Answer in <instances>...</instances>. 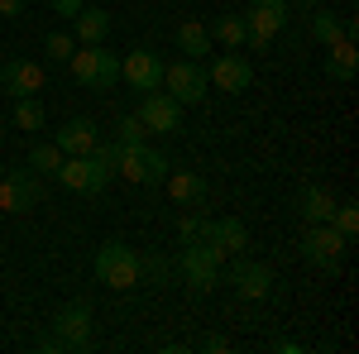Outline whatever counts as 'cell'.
<instances>
[{"label": "cell", "mask_w": 359, "mask_h": 354, "mask_svg": "<svg viewBox=\"0 0 359 354\" xmlns=\"http://www.w3.org/2000/svg\"><path fill=\"white\" fill-rule=\"evenodd\" d=\"M67 72L86 91H111L120 82V53H111L106 43H77V53L67 57Z\"/></svg>", "instance_id": "cell-1"}, {"label": "cell", "mask_w": 359, "mask_h": 354, "mask_svg": "<svg viewBox=\"0 0 359 354\" xmlns=\"http://www.w3.org/2000/svg\"><path fill=\"white\" fill-rule=\"evenodd\" d=\"M115 168H120V177L135 182V187H163V177L172 172L168 154L149 149L144 139H139V144H115Z\"/></svg>", "instance_id": "cell-2"}, {"label": "cell", "mask_w": 359, "mask_h": 354, "mask_svg": "<svg viewBox=\"0 0 359 354\" xmlns=\"http://www.w3.org/2000/svg\"><path fill=\"white\" fill-rule=\"evenodd\" d=\"M221 268H225V254L206 240H192V245L177 254V273L192 292H216L221 287Z\"/></svg>", "instance_id": "cell-3"}, {"label": "cell", "mask_w": 359, "mask_h": 354, "mask_svg": "<svg viewBox=\"0 0 359 354\" xmlns=\"http://www.w3.org/2000/svg\"><path fill=\"white\" fill-rule=\"evenodd\" d=\"M287 20H292V5H287V0H249V10H245V48L264 53L278 34L287 29Z\"/></svg>", "instance_id": "cell-4"}, {"label": "cell", "mask_w": 359, "mask_h": 354, "mask_svg": "<svg viewBox=\"0 0 359 354\" xmlns=\"http://www.w3.org/2000/svg\"><path fill=\"white\" fill-rule=\"evenodd\" d=\"M96 282H106L111 292H130L139 287V254L125 240H106V245L96 249Z\"/></svg>", "instance_id": "cell-5"}, {"label": "cell", "mask_w": 359, "mask_h": 354, "mask_svg": "<svg viewBox=\"0 0 359 354\" xmlns=\"http://www.w3.org/2000/svg\"><path fill=\"white\" fill-rule=\"evenodd\" d=\"M163 91L182 110L201 106L206 91H211V82H206V62H196V57H177V62H168V67H163Z\"/></svg>", "instance_id": "cell-6"}, {"label": "cell", "mask_w": 359, "mask_h": 354, "mask_svg": "<svg viewBox=\"0 0 359 354\" xmlns=\"http://www.w3.org/2000/svg\"><path fill=\"white\" fill-rule=\"evenodd\" d=\"M91 326H96L91 301H86V297H72L53 316V345H57V350H91Z\"/></svg>", "instance_id": "cell-7"}, {"label": "cell", "mask_w": 359, "mask_h": 354, "mask_svg": "<svg viewBox=\"0 0 359 354\" xmlns=\"http://www.w3.org/2000/svg\"><path fill=\"white\" fill-rule=\"evenodd\" d=\"M302 259L306 264H311V268H340V259H345V249H350V240H345V235H340V230H335L331 220H326V225H306L302 230Z\"/></svg>", "instance_id": "cell-8"}, {"label": "cell", "mask_w": 359, "mask_h": 354, "mask_svg": "<svg viewBox=\"0 0 359 354\" xmlns=\"http://www.w3.org/2000/svg\"><path fill=\"white\" fill-rule=\"evenodd\" d=\"M43 201V182L39 172L15 168V172H0V216H25Z\"/></svg>", "instance_id": "cell-9"}, {"label": "cell", "mask_w": 359, "mask_h": 354, "mask_svg": "<svg viewBox=\"0 0 359 354\" xmlns=\"http://www.w3.org/2000/svg\"><path fill=\"white\" fill-rule=\"evenodd\" d=\"M221 282H230L245 301H264L273 292V268H269V264H254L245 254H235V264L221 268Z\"/></svg>", "instance_id": "cell-10"}, {"label": "cell", "mask_w": 359, "mask_h": 354, "mask_svg": "<svg viewBox=\"0 0 359 354\" xmlns=\"http://www.w3.org/2000/svg\"><path fill=\"white\" fill-rule=\"evenodd\" d=\"M139 125H144V135H177V130H182V106L168 96L163 86H158V91H144V101H139Z\"/></svg>", "instance_id": "cell-11"}, {"label": "cell", "mask_w": 359, "mask_h": 354, "mask_svg": "<svg viewBox=\"0 0 359 354\" xmlns=\"http://www.w3.org/2000/svg\"><path fill=\"white\" fill-rule=\"evenodd\" d=\"M206 82L216 86V91H225V96H240V91L254 86V62H249L240 48H230V53H221L206 67Z\"/></svg>", "instance_id": "cell-12"}, {"label": "cell", "mask_w": 359, "mask_h": 354, "mask_svg": "<svg viewBox=\"0 0 359 354\" xmlns=\"http://www.w3.org/2000/svg\"><path fill=\"white\" fill-rule=\"evenodd\" d=\"M163 53H154V48H135V53L120 57V82H130L135 91H158L163 86Z\"/></svg>", "instance_id": "cell-13"}, {"label": "cell", "mask_w": 359, "mask_h": 354, "mask_svg": "<svg viewBox=\"0 0 359 354\" xmlns=\"http://www.w3.org/2000/svg\"><path fill=\"white\" fill-rule=\"evenodd\" d=\"M0 91H5L10 101H20V96H39V91H43V67L29 62V57H10V62H0Z\"/></svg>", "instance_id": "cell-14"}, {"label": "cell", "mask_w": 359, "mask_h": 354, "mask_svg": "<svg viewBox=\"0 0 359 354\" xmlns=\"http://www.w3.org/2000/svg\"><path fill=\"white\" fill-rule=\"evenodd\" d=\"M57 182L67 191H77V196H101V191H106V182L96 177V168H91L86 154H67L62 168H57Z\"/></svg>", "instance_id": "cell-15"}, {"label": "cell", "mask_w": 359, "mask_h": 354, "mask_svg": "<svg viewBox=\"0 0 359 354\" xmlns=\"http://www.w3.org/2000/svg\"><path fill=\"white\" fill-rule=\"evenodd\" d=\"M163 187H168V196H172V206H206V196H211L206 177H201V172H187V168L168 172Z\"/></svg>", "instance_id": "cell-16"}, {"label": "cell", "mask_w": 359, "mask_h": 354, "mask_svg": "<svg viewBox=\"0 0 359 354\" xmlns=\"http://www.w3.org/2000/svg\"><path fill=\"white\" fill-rule=\"evenodd\" d=\"M53 144L62 149V158H67V154H91V149L101 144V130H96V120L77 115V120H67V125L53 135Z\"/></svg>", "instance_id": "cell-17"}, {"label": "cell", "mask_w": 359, "mask_h": 354, "mask_svg": "<svg viewBox=\"0 0 359 354\" xmlns=\"http://www.w3.org/2000/svg\"><path fill=\"white\" fill-rule=\"evenodd\" d=\"M206 245H216L221 254H245L249 249V225L240 216H221L206 225Z\"/></svg>", "instance_id": "cell-18"}, {"label": "cell", "mask_w": 359, "mask_h": 354, "mask_svg": "<svg viewBox=\"0 0 359 354\" xmlns=\"http://www.w3.org/2000/svg\"><path fill=\"white\" fill-rule=\"evenodd\" d=\"M355 72H359L355 39H335V43H326V77H331V82H355Z\"/></svg>", "instance_id": "cell-19"}, {"label": "cell", "mask_w": 359, "mask_h": 354, "mask_svg": "<svg viewBox=\"0 0 359 354\" xmlns=\"http://www.w3.org/2000/svg\"><path fill=\"white\" fill-rule=\"evenodd\" d=\"M331 211H335V196L321 187V182H306V187L297 191V216H302L306 225H326Z\"/></svg>", "instance_id": "cell-20"}, {"label": "cell", "mask_w": 359, "mask_h": 354, "mask_svg": "<svg viewBox=\"0 0 359 354\" xmlns=\"http://www.w3.org/2000/svg\"><path fill=\"white\" fill-rule=\"evenodd\" d=\"M72 34H77V43H106L111 15H106L101 5H82V10L72 15Z\"/></svg>", "instance_id": "cell-21"}, {"label": "cell", "mask_w": 359, "mask_h": 354, "mask_svg": "<svg viewBox=\"0 0 359 354\" xmlns=\"http://www.w3.org/2000/svg\"><path fill=\"white\" fill-rule=\"evenodd\" d=\"M177 53L206 62V53H211V29L201 25V20H182L177 25Z\"/></svg>", "instance_id": "cell-22"}, {"label": "cell", "mask_w": 359, "mask_h": 354, "mask_svg": "<svg viewBox=\"0 0 359 354\" xmlns=\"http://www.w3.org/2000/svg\"><path fill=\"white\" fill-rule=\"evenodd\" d=\"M311 34H316V43L326 48L335 39H355V25L340 20V15H331V10H316V15H311Z\"/></svg>", "instance_id": "cell-23"}, {"label": "cell", "mask_w": 359, "mask_h": 354, "mask_svg": "<svg viewBox=\"0 0 359 354\" xmlns=\"http://www.w3.org/2000/svg\"><path fill=\"white\" fill-rule=\"evenodd\" d=\"M29 172H39V177H57V168H62V149L57 144H34L25 158Z\"/></svg>", "instance_id": "cell-24"}, {"label": "cell", "mask_w": 359, "mask_h": 354, "mask_svg": "<svg viewBox=\"0 0 359 354\" xmlns=\"http://www.w3.org/2000/svg\"><path fill=\"white\" fill-rule=\"evenodd\" d=\"M43 125H48V115H43V106H39V96H20V101H15V130L39 135Z\"/></svg>", "instance_id": "cell-25"}, {"label": "cell", "mask_w": 359, "mask_h": 354, "mask_svg": "<svg viewBox=\"0 0 359 354\" xmlns=\"http://www.w3.org/2000/svg\"><path fill=\"white\" fill-rule=\"evenodd\" d=\"M211 39H221L225 48H245V15H216Z\"/></svg>", "instance_id": "cell-26"}, {"label": "cell", "mask_w": 359, "mask_h": 354, "mask_svg": "<svg viewBox=\"0 0 359 354\" xmlns=\"http://www.w3.org/2000/svg\"><path fill=\"white\" fill-rule=\"evenodd\" d=\"M206 225H211V216H206L201 206H187V216L177 220V240H182V245H192V240H206Z\"/></svg>", "instance_id": "cell-27"}, {"label": "cell", "mask_w": 359, "mask_h": 354, "mask_svg": "<svg viewBox=\"0 0 359 354\" xmlns=\"http://www.w3.org/2000/svg\"><path fill=\"white\" fill-rule=\"evenodd\" d=\"M43 53L53 57V62H67V57L77 53V34H72V29H53V34L43 39Z\"/></svg>", "instance_id": "cell-28"}, {"label": "cell", "mask_w": 359, "mask_h": 354, "mask_svg": "<svg viewBox=\"0 0 359 354\" xmlns=\"http://www.w3.org/2000/svg\"><path fill=\"white\" fill-rule=\"evenodd\" d=\"M331 225L340 230V235H345V240H355V230H359V216H355V206H350V201H345V206L335 201V211H331Z\"/></svg>", "instance_id": "cell-29"}, {"label": "cell", "mask_w": 359, "mask_h": 354, "mask_svg": "<svg viewBox=\"0 0 359 354\" xmlns=\"http://www.w3.org/2000/svg\"><path fill=\"white\" fill-rule=\"evenodd\" d=\"M139 139H144L139 115H120V125H115V144H139Z\"/></svg>", "instance_id": "cell-30"}, {"label": "cell", "mask_w": 359, "mask_h": 354, "mask_svg": "<svg viewBox=\"0 0 359 354\" xmlns=\"http://www.w3.org/2000/svg\"><path fill=\"white\" fill-rule=\"evenodd\" d=\"M25 10H29V0H0V15H5V20H20Z\"/></svg>", "instance_id": "cell-31"}, {"label": "cell", "mask_w": 359, "mask_h": 354, "mask_svg": "<svg viewBox=\"0 0 359 354\" xmlns=\"http://www.w3.org/2000/svg\"><path fill=\"white\" fill-rule=\"evenodd\" d=\"M86 0H53V15H62V20H72L77 10H82Z\"/></svg>", "instance_id": "cell-32"}, {"label": "cell", "mask_w": 359, "mask_h": 354, "mask_svg": "<svg viewBox=\"0 0 359 354\" xmlns=\"http://www.w3.org/2000/svg\"><path fill=\"white\" fill-rule=\"evenodd\" d=\"M302 5H326V0H302Z\"/></svg>", "instance_id": "cell-33"}]
</instances>
